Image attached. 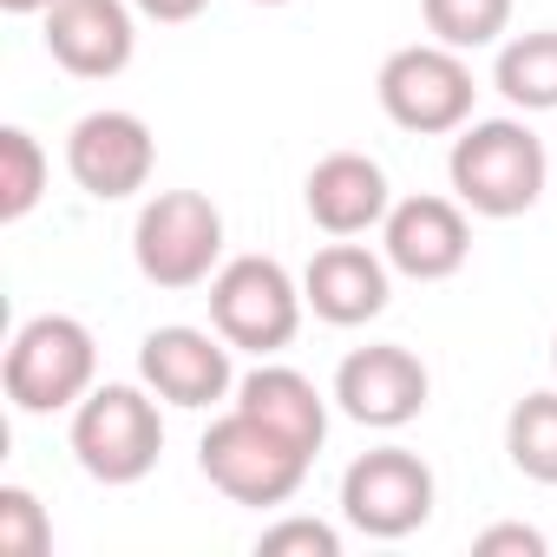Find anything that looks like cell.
<instances>
[{
    "label": "cell",
    "mask_w": 557,
    "mask_h": 557,
    "mask_svg": "<svg viewBox=\"0 0 557 557\" xmlns=\"http://www.w3.org/2000/svg\"><path fill=\"white\" fill-rule=\"evenodd\" d=\"M446 177H453V197L472 216L505 223V216H524L544 197L550 158H544V138L524 119H472V125L453 132Z\"/></svg>",
    "instance_id": "6da1fadb"
},
{
    "label": "cell",
    "mask_w": 557,
    "mask_h": 557,
    "mask_svg": "<svg viewBox=\"0 0 557 557\" xmlns=\"http://www.w3.org/2000/svg\"><path fill=\"white\" fill-rule=\"evenodd\" d=\"M197 466H203V479H210L230 505H256V511H262V505H289V498L302 492L315 453H302L296 440H283L275 426H262L256 413L230 407V413H216V420L203 426Z\"/></svg>",
    "instance_id": "7a4b0ae2"
},
{
    "label": "cell",
    "mask_w": 557,
    "mask_h": 557,
    "mask_svg": "<svg viewBox=\"0 0 557 557\" xmlns=\"http://www.w3.org/2000/svg\"><path fill=\"white\" fill-rule=\"evenodd\" d=\"M0 381H8L14 413H73L99 387V342L79 315H34L14 329Z\"/></svg>",
    "instance_id": "3957f363"
},
{
    "label": "cell",
    "mask_w": 557,
    "mask_h": 557,
    "mask_svg": "<svg viewBox=\"0 0 557 557\" xmlns=\"http://www.w3.org/2000/svg\"><path fill=\"white\" fill-rule=\"evenodd\" d=\"M73 459L99 485H138L164 459V413L158 394L138 381H106L73 407Z\"/></svg>",
    "instance_id": "277c9868"
},
{
    "label": "cell",
    "mask_w": 557,
    "mask_h": 557,
    "mask_svg": "<svg viewBox=\"0 0 557 557\" xmlns=\"http://www.w3.org/2000/svg\"><path fill=\"white\" fill-rule=\"evenodd\" d=\"M210 329L243 355H283L302 329V283L275 256H230L210 275Z\"/></svg>",
    "instance_id": "5b68a950"
},
{
    "label": "cell",
    "mask_w": 557,
    "mask_h": 557,
    "mask_svg": "<svg viewBox=\"0 0 557 557\" xmlns=\"http://www.w3.org/2000/svg\"><path fill=\"white\" fill-rule=\"evenodd\" d=\"M132 262L151 289H203L223 269V210L203 190H158L132 223Z\"/></svg>",
    "instance_id": "8992f818"
},
{
    "label": "cell",
    "mask_w": 557,
    "mask_h": 557,
    "mask_svg": "<svg viewBox=\"0 0 557 557\" xmlns=\"http://www.w3.org/2000/svg\"><path fill=\"white\" fill-rule=\"evenodd\" d=\"M374 99H381V112H387L400 132H413V138H446V132L472 125L479 86H472L466 53H453V47H440V40H420V47H400V53L381 60Z\"/></svg>",
    "instance_id": "52a82bcc"
},
{
    "label": "cell",
    "mask_w": 557,
    "mask_h": 557,
    "mask_svg": "<svg viewBox=\"0 0 557 557\" xmlns=\"http://www.w3.org/2000/svg\"><path fill=\"white\" fill-rule=\"evenodd\" d=\"M433 498H440L433 466L407 446H374L342 472V518L361 537H381V544L413 537L433 518Z\"/></svg>",
    "instance_id": "ba28073f"
},
{
    "label": "cell",
    "mask_w": 557,
    "mask_h": 557,
    "mask_svg": "<svg viewBox=\"0 0 557 557\" xmlns=\"http://www.w3.org/2000/svg\"><path fill=\"white\" fill-rule=\"evenodd\" d=\"M66 171H73V184H79L86 197L125 203V197H138V190L151 184V171H158V138H151V125H145L138 112H119V106L86 112V119L66 132Z\"/></svg>",
    "instance_id": "9c48e42d"
},
{
    "label": "cell",
    "mask_w": 557,
    "mask_h": 557,
    "mask_svg": "<svg viewBox=\"0 0 557 557\" xmlns=\"http://www.w3.org/2000/svg\"><path fill=\"white\" fill-rule=\"evenodd\" d=\"M230 342L216 329H190V322H171V329H151L138 342V381L164 400V407H184V413H203L216 400L236 394V368H230Z\"/></svg>",
    "instance_id": "30bf717a"
},
{
    "label": "cell",
    "mask_w": 557,
    "mask_h": 557,
    "mask_svg": "<svg viewBox=\"0 0 557 557\" xmlns=\"http://www.w3.org/2000/svg\"><path fill=\"white\" fill-rule=\"evenodd\" d=\"M426 394H433V374L400 342H368L335 368V407L355 426H374V433H400L407 420H420Z\"/></svg>",
    "instance_id": "8fae6325"
},
{
    "label": "cell",
    "mask_w": 557,
    "mask_h": 557,
    "mask_svg": "<svg viewBox=\"0 0 557 557\" xmlns=\"http://www.w3.org/2000/svg\"><path fill=\"white\" fill-rule=\"evenodd\" d=\"M381 256L394 262V275L407 283H446V275L466 269L472 256V223L459 197H394L387 223H381Z\"/></svg>",
    "instance_id": "7c38bea8"
},
{
    "label": "cell",
    "mask_w": 557,
    "mask_h": 557,
    "mask_svg": "<svg viewBox=\"0 0 557 557\" xmlns=\"http://www.w3.org/2000/svg\"><path fill=\"white\" fill-rule=\"evenodd\" d=\"M40 47L73 79H119L138 53V8L132 0H53L40 14Z\"/></svg>",
    "instance_id": "4fadbf2b"
},
{
    "label": "cell",
    "mask_w": 557,
    "mask_h": 557,
    "mask_svg": "<svg viewBox=\"0 0 557 557\" xmlns=\"http://www.w3.org/2000/svg\"><path fill=\"white\" fill-rule=\"evenodd\" d=\"M387 296H394V262L348 236L315 249V262L302 269V302L329 329H361V322L387 315Z\"/></svg>",
    "instance_id": "5bb4252c"
},
{
    "label": "cell",
    "mask_w": 557,
    "mask_h": 557,
    "mask_svg": "<svg viewBox=\"0 0 557 557\" xmlns=\"http://www.w3.org/2000/svg\"><path fill=\"white\" fill-rule=\"evenodd\" d=\"M302 203H309L315 230H329V236H368V230L387 223L394 184H387V171H381L368 151H329V158L309 171Z\"/></svg>",
    "instance_id": "9a60e30c"
},
{
    "label": "cell",
    "mask_w": 557,
    "mask_h": 557,
    "mask_svg": "<svg viewBox=\"0 0 557 557\" xmlns=\"http://www.w3.org/2000/svg\"><path fill=\"white\" fill-rule=\"evenodd\" d=\"M236 407L256 413L262 426H275L283 440H296L302 453H322V440H329V400H322V387L309 374L283 368V361L249 368L236 381Z\"/></svg>",
    "instance_id": "2e32d148"
},
{
    "label": "cell",
    "mask_w": 557,
    "mask_h": 557,
    "mask_svg": "<svg viewBox=\"0 0 557 557\" xmlns=\"http://www.w3.org/2000/svg\"><path fill=\"white\" fill-rule=\"evenodd\" d=\"M492 86H498L518 112H557V27L511 34V40L498 47Z\"/></svg>",
    "instance_id": "e0dca14e"
},
{
    "label": "cell",
    "mask_w": 557,
    "mask_h": 557,
    "mask_svg": "<svg viewBox=\"0 0 557 557\" xmlns=\"http://www.w3.org/2000/svg\"><path fill=\"white\" fill-rule=\"evenodd\" d=\"M505 459L531 485H557V387H537L505 413Z\"/></svg>",
    "instance_id": "ac0fdd59"
},
{
    "label": "cell",
    "mask_w": 557,
    "mask_h": 557,
    "mask_svg": "<svg viewBox=\"0 0 557 557\" xmlns=\"http://www.w3.org/2000/svg\"><path fill=\"white\" fill-rule=\"evenodd\" d=\"M420 21L440 47L453 53H479V47H498L505 27H511V0H420Z\"/></svg>",
    "instance_id": "d6986e66"
},
{
    "label": "cell",
    "mask_w": 557,
    "mask_h": 557,
    "mask_svg": "<svg viewBox=\"0 0 557 557\" xmlns=\"http://www.w3.org/2000/svg\"><path fill=\"white\" fill-rule=\"evenodd\" d=\"M47 151L27 125H8L0 132V223H21L40 197H47Z\"/></svg>",
    "instance_id": "ffe728a7"
},
{
    "label": "cell",
    "mask_w": 557,
    "mask_h": 557,
    "mask_svg": "<svg viewBox=\"0 0 557 557\" xmlns=\"http://www.w3.org/2000/svg\"><path fill=\"white\" fill-rule=\"evenodd\" d=\"M53 518L27 485H0V557H47Z\"/></svg>",
    "instance_id": "44dd1931"
},
{
    "label": "cell",
    "mask_w": 557,
    "mask_h": 557,
    "mask_svg": "<svg viewBox=\"0 0 557 557\" xmlns=\"http://www.w3.org/2000/svg\"><path fill=\"white\" fill-rule=\"evenodd\" d=\"M262 557H342V531L322 518H275L256 537Z\"/></svg>",
    "instance_id": "7402d4cb"
},
{
    "label": "cell",
    "mask_w": 557,
    "mask_h": 557,
    "mask_svg": "<svg viewBox=\"0 0 557 557\" xmlns=\"http://www.w3.org/2000/svg\"><path fill=\"white\" fill-rule=\"evenodd\" d=\"M472 550H479V557H505V550H518V557H544V531H531V524H492V531L472 537Z\"/></svg>",
    "instance_id": "603a6c76"
},
{
    "label": "cell",
    "mask_w": 557,
    "mask_h": 557,
    "mask_svg": "<svg viewBox=\"0 0 557 557\" xmlns=\"http://www.w3.org/2000/svg\"><path fill=\"white\" fill-rule=\"evenodd\" d=\"M132 8L145 14V21H158V27H184V21H197L210 0H132Z\"/></svg>",
    "instance_id": "cb8c5ba5"
},
{
    "label": "cell",
    "mask_w": 557,
    "mask_h": 557,
    "mask_svg": "<svg viewBox=\"0 0 557 557\" xmlns=\"http://www.w3.org/2000/svg\"><path fill=\"white\" fill-rule=\"evenodd\" d=\"M0 8H8V14H47L53 0H0Z\"/></svg>",
    "instance_id": "d4e9b609"
},
{
    "label": "cell",
    "mask_w": 557,
    "mask_h": 557,
    "mask_svg": "<svg viewBox=\"0 0 557 557\" xmlns=\"http://www.w3.org/2000/svg\"><path fill=\"white\" fill-rule=\"evenodd\" d=\"M256 8H289V0H256Z\"/></svg>",
    "instance_id": "484cf974"
},
{
    "label": "cell",
    "mask_w": 557,
    "mask_h": 557,
    "mask_svg": "<svg viewBox=\"0 0 557 557\" xmlns=\"http://www.w3.org/2000/svg\"><path fill=\"white\" fill-rule=\"evenodd\" d=\"M550 368H557V335H550Z\"/></svg>",
    "instance_id": "4316f807"
}]
</instances>
